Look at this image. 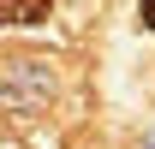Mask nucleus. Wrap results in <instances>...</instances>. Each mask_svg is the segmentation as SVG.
<instances>
[{
	"label": "nucleus",
	"mask_w": 155,
	"mask_h": 149,
	"mask_svg": "<svg viewBox=\"0 0 155 149\" xmlns=\"http://www.w3.org/2000/svg\"><path fill=\"white\" fill-rule=\"evenodd\" d=\"M48 12H54V0H0V24H48Z\"/></svg>",
	"instance_id": "f257e3e1"
},
{
	"label": "nucleus",
	"mask_w": 155,
	"mask_h": 149,
	"mask_svg": "<svg viewBox=\"0 0 155 149\" xmlns=\"http://www.w3.org/2000/svg\"><path fill=\"white\" fill-rule=\"evenodd\" d=\"M137 18H143V30L155 36V0H137Z\"/></svg>",
	"instance_id": "f03ea898"
},
{
	"label": "nucleus",
	"mask_w": 155,
	"mask_h": 149,
	"mask_svg": "<svg viewBox=\"0 0 155 149\" xmlns=\"http://www.w3.org/2000/svg\"><path fill=\"white\" fill-rule=\"evenodd\" d=\"M143 149H155V131H149V137H143Z\"/></svg>",
	"instance_id": "7ed1b4c3"
}]
</instances>
